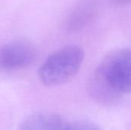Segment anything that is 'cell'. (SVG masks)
<instances>
[{
    "label": "cell",
    "mask_w": 131,
    "mask_h": 130,
    "mask_svg": "<svg viewBox=\"0 0 131 130\" xmlns=\"http://www.w3.org/2000/svg\"><path fill=\"white\" fill-rule=\"evenodd\" d=\"M90 87L95 97L104 100L131 93V48L108 53L97 66Z\"/></svg>",
    "instance_id": "6da1fadb"
},
{
    "label": "cell",
    "mask_w": 131,
    "mask_h": 130,
    "mask_svg": "<svg viewBox=\"0 0 131 130\" xmlns=\"http://www.w3.org/2000/svg\"><path fill=\"white\" fill-rule=\"evenodd\" d=\"M84 59V50L78 45L64 46L43 62L38 70L41 82L48 87H55L71 80L79 71Z\"/></svg>",
    "instance_id": "7a4b0ae2"
},
{
    "label": "cell",
    "mask_w": 131,
    "mask_h": 130,
    "mask_svg": "<svg viewBox=\"0 0 131 130\" xmlns=\"http://www.w3.org/2000/svg\"><path fill=\"white\" fill-rule=\"evenodd\" d=\"M37 57L35 47L29 41L17 40L0 48V70L12 72L31 66Z\"/></svg>",
    "instance_id": "3957f363"
},
{
    "label": "cell",
    "mask_w": 131,
    "mask_h": 130,
    "mask_svg": "<svg viewBox=\"0 0 131 130\" xmlns=\"http://www.w3.org/2000/svg\"><path fill=\"white\" fill-rule=\"evenodd\" d=\"M97 3L94 0H81L71 10L65 21V27L70 31H76L86 26L95 16Z\"/></svg>",
    "instance_id": "277c9868"
},
{
    "label": "cell",
    "mask_w": 131,
    "mask_h": 130,
    "mask_svg": "<svg viewBox=\"0 0 131 130\" xmlns=\"http://www.w3.org/2000/svg\"><path fill=\"white\" fill-rule=\"evenodd\" d=\"M66 124L62 118L54 113H38L28 116L19 130H64Z\"/></svg>",
    "instance_id": "5b68a950"
},
{
    "label": "cell",
    "mask_w": 131,
    "mask_h": 130,
    "mask_svg": "<svg viewBox=\"0 0 131 130\" xmlns=\"http://www.w3.org/2000/svg\"><path fill=\"white\" fill-rule=\"evenodd\" d=\"M64 130H103L98 126L89 122H77L66 125Z\"/></svg>",
    "instance_id": "8992f818"
},
{
    "label": "cell",
    "mask_w": 131,
    "mask_h": 130,
    "mask_svg": "<svg viewBox=\"0 0 131 130\" xmlns=\"http://www.w3.org/2000/svg\"><path fill=\"white\" fill-rule=\"evenodd\" d=\"M117 1L122 3H130L131 2V0H117Z\"/></svg>",
    "instance_id": "52a82bcc"
}]
</instances>
